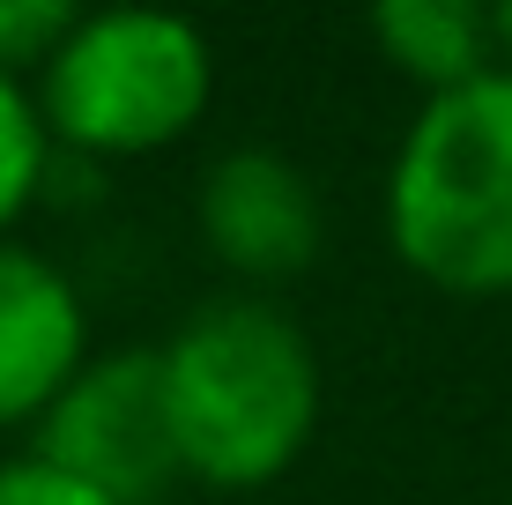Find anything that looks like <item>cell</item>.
<instances>
[{
	"mask_svg": "<svg viewBox=\"0 0 512 505\" xmlns=\"http://www.w3.org/2000/svg\"><path fill=\"white\" fill-rule=\"evenodd\" d=\"M75 30V8L67 0H0V75H30V67H45L60 38Z\"/></svg>",
	"mask_w": 512,
	"mask_h": 505,
	"instance_id": "cell-9",
	"label": "cell"
},
{
	"mask_svg": "<svg viewBox=\"0 0 512 505\" xmlns=\"http://www.w3.org/2000/svg\"><path fill=\"white\" fill-rule=\"evenodd\" d=\"M38 461L112 505H141L171 476H186L164 402V350H112L82 364L67 394L38 416Z\"/></svg>",
	"mask_w": 512,
	"mask_h": 505,
	"instance_id": "cell-4",
	"label": "cell"
},
{
	"mask_svg": "<svg viewBox=\"0 0 512 505\" xmlns=\"http://www.w3.org/2000/svg\"><path fill=\"white\" fill-rule=\"evenodd\" d=\"M90 364L82 298L45 253L0 238V431L38 424Z\"/></svg>",
	"mask_w": 512,
	"mask_h": 505,
	"instance_id": "cell-6",
	"label": "cell"
},
{
	"mask_svg": "<svg viewBox=\"0 0 512 505\" xmlns=\"http://www.w3.org/2000/svg\"><path fill=\"white\" fill-rule=\"evenodd\" d=\"M490 23H498V60L512 67V0H505V8H490Z\"/></svg>",
	"mask_w": 512,
	"mask_h": 505,
	"instance_id": "cell-11",
	"label": "cell"
},
{
	"mask_svg": "<svg viewBox=\"0 0 512 505\" xmlns=\"http://www.w3.org/2000/svg\"><path fill=\"white\" fill-rule=\"evenodd\" d=\"M386 238L446 298L512 290V67L423 97L386 171Z\"/></svg>",
	"mask_w": 512,
	"mask_h": 505,
	"instance_id": "cell-2",
	"label": "cell"
},
{
	"mask_svg": "<svg viewBox=\"0 0 512 505\" xmlns=\"http://www.w3.org/2000/svg\"><path fill=\"white\" fill-rule=\"evenodd\" d=\"M201 238L223 268L253 275V283L305 275L320 253V194L290 156L231 149L201 179Z\"/></svg>",
	"mask_w": 512,
	"mask_h": 505,
	"instance_id": "cell-5",
	"label": "cell"
},
{
	"mask_svg": "<svg viewBox=\"0 0 512 505\" xmlns=\"http://www.w3.org/2000/svg\"><path fill=\"white\" fill-rule=\"evenodd\" d=\"M45 149H52V134L38 119V97L0 75V238L30 208V194L45 186Z\"/></svg>",
	"mask_w": 512,
	"mask_h": 505,
	"instance_id": "cell-8",
	"label": "cell"
},
{
	"mask_svg": "<svg viewBox=\"0 0 512 505\" xmlns=\"http://www.w3.org/2000/svg\"><path fill=\"white\" fill-rule=\"evenodd\" d=\"M0 505H112V498H97L90 483L60 476L30 454V461H0Z\"/></svg>",
	"mask_w": 512,
	"mask_h": 505,
	"instance_id": "cell-10",
	"label": "cell"
},
{
	"mask_svg": "<svg viewBox=\"0 0 512 505\" xmlns=\"http://www.w3.org/2000/svg\"><path fill=\"white\" fill-rule=\"evenodd\" d=\"M372 38H379L386 60H394L401 75H416L431 97L468 90L475 75L505 67L490 8H468V0H379Z\"/></svg>",
	"mask_w": 512,
	"mask_h": 505,
	"instance_id": "cell-7",
	"label": "cell"
},
{
	"mask_svg": "<svg viewBox=\"0 0 512 505\" xmlns=\"http://www.w3.org/2000/svg\"><path fill=\"white\" fill-rule=\"evenodd\" d=\"M216 97V52L186 15L104 8L75 15L38 67V119L82 156H156L201 127Z\"/></svg>",
	"mask_w": 512,
	"mask_h": 505,
	"instance_id": "cell-3",
	"label": "cell"
},
{
	"mask_svg": "<svg viewBox=\"0 0 512 505\" xmlns=\"http://www.w3.org/2000/svg\"><path fill=\"white\" fill-rule=\"evenodd\" d=\"M164 402L193 483L268 491L320 424L312 335L268 298H216L164 342Z\"/></svg>",
	"mask_w": 512,
	"mask_h": 505,
	"instance_id": "cell-1",
	"label": "cell"
}]
</instances>
